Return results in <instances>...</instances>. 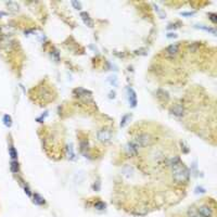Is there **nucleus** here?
<instances>
[{"instance_id": "nucleus-1", "label": "nucleus", "mask_w": 217, "mask_h": 217, "mask_svg": "<svg viewBox=\"0 0 217 217\" xmlns=\"http://www.w3.org/2000/svg\"><path fill=\"white\" fill-rule=\"evenodd\" d=\"M172 176H173V180L175 181V182H177V184H185L189 179L190 174L188 168L186 167V166H184L182 164H180L177 167L173 168Z\"/></svg>"}, {"instance_id": "nucleus-2", "label": "nucleus", "mask_w": 217, "mask_h": 217, "mask_svg": "<svg viewBox=\"0 0 217 217\" xmlns=\"http://www.w3.org/2000/svg\"><path fill=\"white\" fill-rule=\"evenodd\" d=\"M131 141H132L138 148H145V147H149V145H152L153 139H152V136L150 135V134L142 132V134H139V135L136 136Z\"/></svg>"}, {"instance_id": "nucleus-3", "label": "nucleus", "mask_w": 217, "mask_h": 217, "mask_svg": "<svg viewBox=\"0 0 217 217\" xmlns=\"http://www.w3.org/2000/svg\"><path fill=\"white\" fill-rule=\"evenodd\" d=\"M97 138L102 143H108L112 139V132L108 128H102L97 132Z\"/></svg>"}, {"instance_id": "nucleus-4", "label": "nucleus", "mask_w": 217, "mask_h": 217, "mask_svg": "<svg viewBox=\"0 0 217 217\" xmlns=\"http://www.w3.org/2000/svg\"><path fill=\"white\" fill-rule=\"evenodd\" d=\"M197 214L199 217H213L214 216V209L209 205H201L198 208Z\"/></svg>"}, {"instance_id": "nucleus-5", "label": "nucleus", "mask_w": 217, "mask_h": 217, "mask_svg": "<svg viewBox=\"0 0 217 217\" xmlns=\"http://www.w3.org/2000/svg\"><path fill=\"white\" fill-rule=\"evenodd\" d=\"M179 52V45L178 44H173V45L168 46L166 50H165V55L168 59H174Z\"/></svg>"}, {"instance_id": "nucleus-6", "label": "nucleus", "mask_w": 217, "mask_h": 217, "mask_svg": "<svg viewBox=\"0 0 217 217\" xmlns=\"http://www.w3.org/2000/svg\"><path fill=\"white\" fill-rule=\"evenodd\" d=\"M171 113L176 117H182L185 115V108L181 104H176L171 108Z\"/></svg>"}, {"instance_id": "nucleus-7", "label": "nucleus", "mask_w": 217, "mask_h": 217, "mask_svg": "<svg viewBox=\"0 0 217 217\" xmlns=\"http://www.w3.org/2000/svg\"><path fill=\"white\" fill-rule=\"evenodd\" d=\"M138 151H139V148H138L132 141H130L129 143H127L126 152L128 155H130V156H136V155L138 154Z\"/></svg>"}, {"instance_id": "nucleus-8", "label": "nucleus", "mask_w": 217, "mask_h": 217, "mask_svg": "<svg viewBox=\"0 0 217 217\" xmlns=\"http://www.w3.org/2000/svg\"><path fill=\"white\" fill-rule=\"evenodd\" d=\"M166 164H167L168 167H171L173 169V168L177 167L178 165H180L181 161L178 156H172V158H169L167 161H166Z\"/></svg>"}, {"instance_id": "nucleus-9", "label": "nucleus", "mask_w": 217, "mask_h": 217, "mask_svg": "<svg viewBox=\"0 0 217 217\" xmlns=\"http://www.w3.org/2000/svg\"><path fill=\"white\" fill-rule=\"evenodd\" d=\"M128 101L132 108H135L137 105V96H136L134 89H131V88H128Z\"/></svg>"}, {"instance_id": "nucleus-10", "label": "nucleus", "mask_w": 217, "mask_h": 217, "mask_svg": "<svg viewBox=\"0 0 217 217\" xmlns=\"http://www.w3.org/2000/svg\"><path fill=\"white\" fill-rule=\"evenodd\" d=\"M81 18H83V21H84V23L86 24V25H88V26H92V21L90 20V18H89V15L86 13V12H81Z\"/></svg>"}, {"instance_id": "nucleus-11", "label": "nucleus", "mask_w": 217, "mask_h": 217, "mask_svg": "<svg viewBox=\"0 0 217 217\" xmlns=\"http://www.w3.org/2000/svg\"><path fill=\"white\" fill-rule=\"evenodd\" d=\"M66 154H68V158H71V160H73L74 158V151H73V148L72 145H68V148H66Z\"/></svg>"}, {"instance_id": "nucleus-12", "label": "nucleus", "mask_w": 217, "mask_h": 217, "mask_svg": "<svg viewBox=\"0 0 217 217\" xmlns=\"http://www.w3.org/2000/svg\"><path fill=\"white\" fill-rule=\"evenodd\" d=\"M34 200H35V202H36L37 204H40V205L45 203V200L42 199L39 194H37V193H35V194H34Z\"/></svg>"}, {"instance_id": "nucleus-13", "label": "nucleus", "mask_w": 217, "mask_h": 217, "mask_svg": "<svg viewBox=\"0 0 217 217\" xmlns=\"http://www.w3.org/2000/svg\"><path fill=\"white\" fill-rule=\"evenodd\" d=\"M11 171L13 173L18 172V163L16 161H12L11 162Z\"/></svg>"}, {"instance_id": "nucleus-14", "label": "nucleus", "mask_w": 217, "mask_h": 217, "mask_svg": "<svg viewBox=\"0 0 217 217\" xmlns=\"http://www.w3.org/2000/svg\"><path fill=\"white\" fill-rule=\"evenodd\" d=\"M197 27H199V28H202V29H204V31H206V32H209V33H212V34H216V32H215V29L214 28H211V27H206V26H204V25H199V26H197Z\"/></svg>"}, {"instance_id": "nucleus-15", "label": "nucleus", "mask_w": 217, "mask_h": 217, "mask_svg": "<svg viewBox=\"0 0 217 217\" xmlns=\"http://www.w3.org/2000/svg\"><path fill=\"white\" fill-rule=\"evenodd\" d=\"M95 207L97 208V209H100V211H101V209H104V208H105V204H104L103 202H100L99 201V202H97V203L95 204Z\"/></svg>"}, {"instance_id": "nucleus-16", "label": "nucleus", "mask_w": 217, "mask_h": 217, "mask_svg": "<svg viewBox=\"0 0 217 217\" xmlns=\"http://www.w3.org/2000/svg\"><path fill=\"white\" fill-rule=\"evenodd\" d=\"M10 155H11V158H13V160L18 158V153H16L15 149H14V148H12V147L10 148Z\"/></svg>"}, {"instance_id": "nucleus-17", "label": "nucleus", "mask_w": 217, "mask_h": 217, "mask_svg": "<svg viewBox=\"0 0 217 217\" xmlns=\"http://www.w3.org/2000/svg\"><path fill=\"white\" fill-rule=\"evenodd\" d=\"M5 126H11V117L10 116H8V115H5Z\"/></svg>"}, {"instance_id": "nucleus-18", "label": "nucleus", "mask_w": 217, "mask_h": 217, "mask_svg": "<svg viewBox=\"0 0 217 217\" xmlns=\"http://www.w3.org/2000/svg\"><path fill=\"white\" fill-rule=\"evenodd\" d=\"M188 217H199V215H198L197 212H194L193 209H192V211L190 209L189 213H188Z\"/></svg>"}, {"instance_id": "nucleus-19", "label": "nucleus", "mask_w": 217, "mask_h": 217, "mask_svg": "<svg viewBox=\"0 0 217 217\" xmlns=\"http://www.w3.org/2000/svg\"><path fill=\"white\" fill-rule=\"evenodd\" d=\"M72 5H74L77 10L81 9V3H79V2H77V1H72Z\"/></svg>"}, {"instance_id": "nucleus-20", "label": "nucleus", "mask_w": 217, "mask_h": 217, "mask_svg": "<svg viewBox=\"0 0 217 217\" xmlns=\"http://www.w3.org/2000/svg\"><path fill=\"white\" fill-rule=\"evenodd\" d=\"M129 117L128 115H126V116H124V118L122 119V122H121V126H124L125 124H126V121H127V118Z\"/></svg>"}, {"instance_id": "nucleus-21", "label": "nucleus", "mask_w": 217, "mask_h": 217, "mask_svg": "<svg viewBox=\"0 0 217 217\" xmlns=\"http://www.w3.org/2000/svg\"><path fill=\"white\" fill-rule=\"evenodd\" d=\"M209 16H211V20H212L213 22L214 23L216 22V18H216V15H215V14H209Z\"/></svg>"}, {"instance_id": "nucleus-22", "label": "nucleus", "mask_w": 217, "mask_h": 217, "mask_svg": "<svg viewBox=\"0 0 217 217\" xmlns=\"http://www.w3.org/2000/svg\"><path fill=\"white\" fill-rule=\"evenodd\" d=\"M168 37L172 38V37H176V35H175V34H168Z\"/></svg>"}]
</instances>
